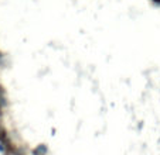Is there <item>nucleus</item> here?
I'll return each mask as SVG.
<instances>
[{
  "label": "nucleus",
  "instance_id": "f257e3e1",
  "mask_svg": "<svg viewBox=\"0 0 160 155\" xmlns=\"http://www.w3.org/2000/svg\"><path fill=\"white\" fill-rule=\"evenodd\" d=\"M31 155H48V147L45 145V144H38L31 151Z\"/></svg>",
  "mask_w": 160,
  "mask_h": 155
},
{
  "label": "nucleus",
  "instance_id": "f03ea898",
  "mask_svg": "<svg viewBox=\"0 0 160 155\" xmlns=\"http://www.w3.org/2000/svg\"><path fill=\"white\" fill-rule=\"evenodd\" d=\"M7 137H9V131H7V128L4 127L2 120H0V143H3Z\"/></svg>",
  "mask_w": 160,
  "mask_h": 155
},
{
  "label": "nucleus",
  "instance_id": "7ed1b4c3",
  "mask_svg": "<svg viewBox=\"0 0 160 155\" xmlns=\"http://www.w3.org/2000/svg\"><path fill=\"white\" fill-rule=\"evenodd\" d=\"M13 155H27V151H26L24 147L17 145V148H16V151H14V154Z\"/></svg>",
  "mask_w": 160,
  "mask_h": 155
},
{
  "label": "nucleus",
  "instance_id": "20e7f679",
  "mask_svg": "<svg viewBox=\"0 0 160 155\" xmlns=\"http://www.w3.org/2000/svg\"><path fill=\"white\" fill-rule=\"evenodd\" d=\"M3 117H4V109H3V107H0V120L3 119Z\"/></svg>",
  "mask_w": 160,
  "mask_h": 155
},
{
  "label": "nucleus",
  "instance_id": "39448f33",
  "mask_svg": "<svg viewBox=\"0 0 160 155\" xmlns=\"http://www.w3.org/2000/svg\"><path fill=\"white\" fill-rule=\"evenodd\" d=\"M4 149H6V148H4V144L0 143V152H2V154H4Z\"/></svg>",
  "mask_w": 160,
  "mask_h": 155
},
{
  "label": "nucleus",
  "instance_id": "423d86ee",
  "mask_svg": "<svg viewBox=\"0 0 160 155\" xmlns=\"http://www.w3.org/2000/svg\"><path fill=\"white\" fill-rule=\"evenodd\" d=\"M2 57H3V54H2V52H0V58H2Z\"/></svg>",
  "mask_w": 160,
  "mask_h": 155
}]
</instances>
